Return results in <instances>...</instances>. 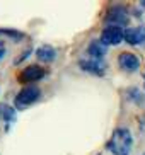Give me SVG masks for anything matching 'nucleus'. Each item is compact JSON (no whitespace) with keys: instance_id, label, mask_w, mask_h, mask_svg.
<instances>
[{"instance_id":"3","label":"nucleus","mask_w":145,"mask_h":155,"mask_svg":"<svg viewBox=\"0 0 145 155\" xmlns=\"http://www.w3.org/2000/svg\"><path fill=\"white\" fill-rule=\"evenodd\" d=\"M99 41L104 46L120 45L121 41H125V29L123 28H114V26H106V28L101 31Z\"/></svg>"},{"instance_id":"8","label":"nucleus","mask_w":145,"mask_h":155,"mask_svg":"<svg viewBox=\"0 0 145 155\" xmlns=\"http://www.w3.org/2000/svg\"><path fill=\"white\" fill-rule=\"evenodd\" d=\"M80 68L86 70L89 73H96V75H103L106 70V63L103 60H96V58H86V60H80Z\"/></svg>"},{"instance_id":"13","label":"nucleus","mask_w":145,"mask_h":155,"mask_svg":"<svg viewBox=\"0 0 145 155\" xmlns=\"http://www.w3.org/2000/svg\"><path fill=\"white\" fill-rule=\"evenodd\" d=\"M5 55V51H4V48H2V50H0V60H2V56Z\"/></svg>"},{"instance_id":"10","label":"nucleus","mask_w":145,"mask_h":155,"mask_svg":"<svg viewBox=\"0 0 145 155\" xmlns=\"http://www.w3.org/2000/svg\"><path fill=\"white\" fill-rule=\"evenodd\" d=\"M106 48H108V46H104L103 43L99 41V39H94V41H91V43H89V46H87L89 58L103 60V56H104V53H106Z\"/></svg>"},{"instance_id":"12","label":"nucleus","mask_w":145,"mask_h":155,"mask_svg":"<svg viewBox=\"0 0 145 155\" xmlns=\"http://www.w3.org/2000/svg\"><path fill=\"white\" fill-rule=\"evenodd\" d=\"M0 34H5V36L12 38V39H15V41H21L24 38L22 32H17V31H10V29H0Z\"/></svg>"},{"instance_id":"2","label":"nucleus","mask_w":145,"mask_h":155,"mask_svg":"<svg viewBox=\"0 0 145 155\" xmlns=\"http://www.w3.org/2000/svg\"><path fill=\"white\" fill-rule=\"evenodd\" d=\"M39 96H41V91L38 89L36 85H27V87H24L22 91L19 92L17 96H15L14 104H15L17 109H26L27 106L34 104V102L39 99Z\"/></svg>"},{"instance_id":"4","label":"nucleus","mask_w":145,"mask_h":155,"mask_svg":"<svg viewBox=\"0 0 145 155\" xmlns=\"http://www.w3.org/2000/svg\"><path fill=\"white\" fill-rule=\"evenodd\" d=\"M104 22L108 26H114V28H123V26H128L130 22V15L125 9L121 7H111L108 10V14L104 15Z\"/></svg>"},{"instance_id":"15","label":"nucleus","mask_w":145,"mask_h":155,"mask_svg":"<svg viewBox=\"0 0 145 155\" xmlns=\"http://www.w3.org/2000/svg\"><path fill=\"white\" fill-rule=\"evenodd\" d=\"M0 118H2V113H0Z\"/></svg>"},{"instance_id":"14","label":"nucleus","mask_w":145,"mask_h":155,"mask_svg":"<svg viewBox=\"0 0 145 155\" xmlns=\"http://www.w3.org/2000/svg\"><path fill=\"white\" fill-rule=\"evenodd\" d=\"M0 50H2V41H0Z\"/></svg>"},{"instance_id":"1","label":"nucleus","mask_w":145,"mask_h":155,"mask_svg":"<svg viewBox=\"0 0 145 155\" xmlns=\"http://www.w3.org/2000/svg\"><path fill=\"white\" fill-rule=\"evenodd\" d=\"M132 145H133V137H132V133H130V130L118 128V130L113 131L106 148L113 155H130Z\"/></svg>"},{"instance_id":"11","label":"nucleus","mask_w":145,"mask_h":155,"mask_svg":"<svg viewBox=\"0 0 145 155\" xmlns=\"http://www.w3.org/2000/svg\"><path fill=\"white\" fill-rule=\"evenodd\" d=\"M0 113L4 114V118H5V121L7 123H12L14 119H15V111L10 107V106H2V109H0Z\"/></svg>"},{"instance_id":"9","label":"nucleus","mask_w":145,"mask_h":155,"mask_svg":"<svg viewBox=\"0 0 145 155\" xmlns=\"http://www.w3.org/2000/svg\"><path fill=\"white\" fill-rule=\"evenodd\" d=\"M36 56H38L39 61H43V63H50V61H53V60L56 58V50L50 45L39 46L36 50Z\"/></svg>"},{"instance_id":"5","label":"nucleus","mask_w":145,"mask_h":155,"mask_svg":"<svg viewBox=\"0 0 145 155\" xmlns=\"http://www.w3.org/2000/svg\"><path fill=\"white\" fill-rule=\"evenodd\" d=\"M45 75H46V72H45L43 67L29 65V67H26L22 72L19 73L17 78H19V82L21 84H29V82H38V80H41Z\"/></svg>"},{"instance_id":"6","label":"nucleus","mask_w":145,"mask_h":155,"mask_svg":"<svg viewBox=\"0 0 145 155\" xmlns=\"http://www.w3.org/2000/svg\"><path fill=\"white\" fill-rule=\"evenodd\" d=\"M118 65H120L121 70L132 73V72H137V70H138L140 60H138V56L133 55V53H121V55L118 56Z\"/></svg>"},{"instance_id":"7","label":"nucleus","mask_w":145,"mask_h":155,"mask_svg":"<svg viewBox=\"0 0 145 155\" xmlns=\"http://www.w3.org/2000/svg\"><path fill=\"white\" fill-rule=\"evenodd\" d=\"M125 41L128 45L138 46L145 43V26H137V28H130L125 31Z\"/></svg>"},{"instance_id":"16","label":"nucleus","mask_w":145,"mask_h":155,"mask_svg":"<svg viewBox=\"0 0 145 155\" xmlns=\"http://www.w3.org/2000/svg\"><path fill=\"white\" fill-rule=\"evenodd\" d=\"M143 5H145V2H143Z\"/></svg>"},{"instance_id":"17","label":"nucleus","mask_w":145,"mask_h":155,"mask_svg":"<svg viewBox=\"0 0 145 155\" xmlns=\"http://www.w3.org/2000/svg\"><path fill=\"white\" fill-rule=\"evenodd\" d=\"M143 155H145V153H143Z\"/></svg>"}]
</instances>
